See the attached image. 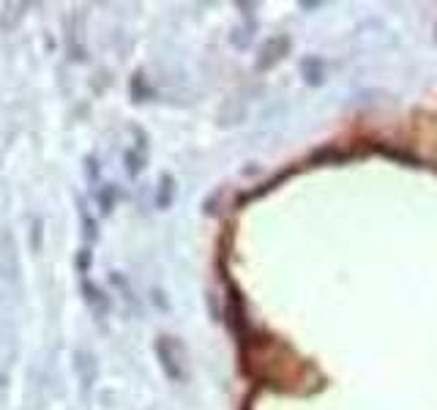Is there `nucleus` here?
Listing matches in <instances>:
<instances>
[{
  "label": "nucleus",
  "mask_w": 437,
  "mask_h": 410,
  "mask_svg": "<svg viewBox=\"0 0 437 410\" xmlns=\"http://www.w3.org/2000/svg\"><path fill=\"white\" fill-rule=\"evenodd\" d=\"M156 356H159V361H162L167 378H173V381H181V378H184L181 361H178V356H175V342H173L170 337H159V342H156Z\"/></svg>",
  "instance_id": "obj_1"
},
{
  "label": "nucleus",
  "mask_w": 437,
  "mask_h": 410,
  "mask_svg": "<svg viewBox=\"0 0 437 410\" xmlns=\"http://www.w3.org/2000/svg\"><path fill=\"white\" fill-rule=\"evenodd\" d=\"M82 290H85V301L93 306V312H96V315H104L107 306H110V301L104 298V293H101L96 285H90V282H82Z\"/></svg>",
  "instance_id": "obj_2"
},
{
  "label": "nucleus",
  "mask_w": 437,
  "mask_h": 410,
  "mask_svg": "<svg viewBox=\"0 0 437 410\" xmlns=\"http://www.w3.org/2000/svg\"><path fill=\"white\" fill-rule=\"evenodd\" d=\"M115 186H107V189H101V195H99V205H101V213H110L112 210V205H115Z\"/></svg>",
  "instance_id": "obj_3"
},
{
  "label": "nucleus",
  "mask_w": 437,
  "mask_h": 410,
  "mask_svg": "<svg viewBox=\"0 0 437 410\" xmlns=\"http://www.w3.org/2000/svg\"><path fill=\"white\" fill-rule=\"evenodd\" d=\"M170 197H173V178L164 176V178H162V195H159V200H156L159 208H167V205H170Z\"/></svg>",
  "instance_id": "obj_4"
},
{
  "label": "nucleus",
  "mask_w": 437,
  "mask_h": 410,
  "mask_svg": "<svg viewBox=\"0 0 437 410\" xmlns=\"http://www.w3.org/2000/svg\"><path fill=\"white\" fill-rule=\"evenodd\" d=\"M77 268H79V271H88V268H90V249H79V254H77Z\"/></svg>",
  "instance_id": "obj_5"
}]
</instances>
